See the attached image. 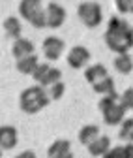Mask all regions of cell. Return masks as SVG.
Returning a JSON list of instances; mask_svg holds the SVG:
<instances>
[{
  "label": "cell",
  "mask_w": 133,
  "mask_h": 158,
  "mask_svg": "<svg viewBox=\"0 0 133 158\" xmlns=\"http://www.w3.org/2000/svg\"><path fill=\"white\" fill-rule=\"evenodd\" d=\"M105 44L111 51H115L118 55L127 53L133 47V28L126 19L112 15L109 19L107 32H105Z\"/></svg>",
  "instance_id": "cell-1"
},
{
  "label": "cell",
  "mask_w": 133,
  "mask_h": 158,
  "mask_svg": "<svg viewBox=\"0 0 133 158\" xmlns=\"http://www.w3.org/2000/svg\"><path fill=\"white\" fill-rule=\"evenodd\" d=\"M49 102H51V98L47 96V90L40 85L25 89L21 92V96H19V107L28 115L40 113L41 109H45L49 106Z\"/></svg>",
  "instance_id": "cell-2"
},
{
  "label": "cell",
  "mask_w": 133,
  "mask_h": 158,
  "mask_svg": "<svg viewBox=\"0 0 133 158\" xmlns=\"http://www.w3.org/2000/svg\"><path fill=\"white\" fill-rule=\"evenodd\" d=\"M19 13L32 27L45 28V6L40 0H21L19 2Z\"/></svg>",
  "instance_id": "cell-3"
},
{
  "label": "cell",
  "mask_w": 133,
  "mask_h": 158,
  "mask_svg": "<svg viewBox=\"0 0 133 158\" xmlns=\"http://www.w3.org/2000/svg\"><path fill=\"white\" fill-rule=\"evenodd\" d=\"M77 15L81 19V23L88 28H96L103 21V11L98 2H81L77 6Z\"/></svg>",
  "instance_id": "cell-4"
},
{
  "label": "cell",
  "mask_w": 133,
  "mask_h": 158,
  "mask_svg": "<svg viewBox=\"0 0 133 158\" xmlns=\"http://www.w3.org/2000/svg\"><path fill=\"white\" fill-rule=\"evenodd\" d=\"M66 21V8L58 2H49L45 6V27L60 28Z\"/></svg>",
  "instance_id": "cell-5"
},
{
  "label": "cell",
  "mask_w": 133,
  "mask_h": 158,
  "mask_svg": "<svg viewBox=\"0 0 133 158\" xmlns=\"http://www.w3.org/2000/svg\"><path fill=\"white\" fill-rule=\"evenodd\" d=\"M66 60H68L69 68H73V70L84 68V66L90 62V51H88V47H84V45H75V47L69 49Z\"/></svg>",
  "instance_id": "cell-6"
},
{
  "label": "cell",
  "mask_w": 133,
  "mask_h": 158,
  "mask_svg": "<svg viewBox=\"0 0 133 158\" xmlns=\"http://www.w3.org/2000/svg\"><path fill=\"white\" fill-rule=\"evenodd\" d=\"M41 47H43V55H45L47 60H58L60 55L64 53L66 44H64V40L58 38V36H49V38L43 40Z\"/></svg>",
  "instance_id": "cell-7"
},
{
  "label": "cell",
  "mask_w": 133,
  "mask_h": 158,
  "mask_svg": "<svg viewBox=\"0 0 133 158\" xmlns=\"http://www.w3.org/2000/svg\"><path fill=\"white\" fill-rule=\"evenodd\" d=\"M101 113H103V123H105V124H109V126H118V124L124 121L126 109L122 107L120 102H116V104H112V106L105 107Z\"/></svg>",
  "instance_id": "cell-8"
},
{
  "label": "cell",
  "mask_w": 133,
  "mask_h": 158,
  "mask_svg": "<svg viewBox=\"0 0 133 158\" xmlns=\"http://www.w3.org/2000/svg\"><path fill=\"white\" fill-rule=\"evenodd\" d=\"M19 141V134L17 128L11 124H4L0 126V149L2 151H11Z\"/></svg>",
  "instance_id": "cell-9"
},
{
  "label": "cell",
  "mask_w": 133,
  "mask_h": 158,
  "mask_svg": "<svg viewBox=\"0 0 133 158\" xmlns=\"http://www.w3.org/2000/svg\"><path fill=\"white\" fill-rule=\"evenodd\" d=\"M47 156H49V158H73L71 143H69L68 139H56V141L51 143V147L47 149Z\"/></svg>",
  "instance_id": "cell-10"
},
{
  "label": "cell",
  "mask_w": 133,
  "mask_h": 158,
  "mask_svg": "<svg viewBox=\"0 0 133 158\" xmlns=\"http://www.w3.org/2000/svg\"><path fill=\"white\" fill-rule=\"evenodd\" d=\"M11 53L15 56V60H21V58H25V56L34 55V44L30 42V40L19 38V40H15L13 45H11Z\"/></svg>",
  "instance_id": "cell-11"
},
{
  "label": "cell",
  "mask_w": 133,
  "mask_h": 158,
  "mask_svg": "<svg viewBox=\"0 0 133 158\" xmlns=\"http://www.w3.org/2000/svg\"><path fill=\"white\" fill-rule=\"evenodd\" d=\"M105 77H109V72H107V68L103 64H92V66H88L84 70V79L90 85L100 83L101 79H105Z\"/></svg>",
  "instance_id": "cell-12"
},
{
  "label": "cell",
  "mask_w": 133,
  "mask_h": 158,
  "mask_svg": "<svg viewBox=\"0 0 133 158\" xmlns=\"http://www.w3.org/2000/svg\"><path fill=\"white\" fill-rule=\"evenodd\" d=\"M2 27H4V34H6L8 38H13V40H19V38H21L23 27H21V21H19L17 17H13V15L6 17L4 23H2Z\"/></svg>",
  "instance_id": "cell-13"
},
{
  "label": "cell",
  "mask_w": 133,
  "mask_h": 158,
  "mask_svg": "<svg viewBox=\"0 0 133 158\" xmlns=\"http://www.w3.org/2000/svg\"><path fill=\"white\" fill-rule=\"evenodd\" d=\"M86 149H88V152H90L92 156H103V154L111 149V139H109L107 135H100L98 139L92 141Z\"/></svg>",
  "instance_id": "cell-14"
},
{
  "label": "cell",
  "mask_w": 133,
  "mask_h": 158,
  "mask_svg": "<svg viewBox=\"0 0 133 158\" xmlns=\"http://www.w3.org/2000/svg\"><path fill=\"white\" fill-rule=\"evenodd\" d=\"M40 64V60H37V56L36 55H30V56H25L21 58V60H17V72L19 73H23V75H32L36 66Z\"/></svg>",
  "instance_id": "cell-15"
},
{
  "label": "cell",
  "mask_w": 133,
  "mask_h": 158,
  "mask_svg": "<svg viewBox=\"0 0 133 158\" xmlns=\"http://www.w3.org/2000/svg\"><path fill=\"white\" fill-rule=\"evenodd\" d=\"M100 137V128L96 126V124H86V126H83L81 128V132H79V141L83 143V145H90L92 141H96Z\"/></svg>",
  "instance_id": "cell-16"
},
{
  "label": "cell",
  "mask_w": 133,
  "mask_h": 158,
  "mask_svg": "<svg viewBox=\"0 0 133 158\" xmlns=\"http://www.w3.org/2000/svg\"><path fill=\"white\" fill-rule=\"evenodd\" d=\"M115 68H116V72L122 73V75L131 73V72H133V56H131L129 53L118 55V56L115 58Z\"/></svg>",
  "instance_id": "cell-17"
},
{
  "label": "cell",
  "mask_w": 133,
  "mask_h": 158,
  "mask_svg": "<svg viewBox=\"0 0 133 158\" xmlns=\"http://www.w3.org/2000/svg\"><path fill=\"white\" fill-rule=\"evenodd\" d=\"M92 90L96 92V94H101V96H105V94H111V92H115V79H112V77L109 75V77L101 79L100 83L92 85Z\"/></svg>",
  "instance_id": "cell-18"
},
{
  "label": "cell",
  "mask_w": 133,
  "mask_h": 158,
  "mask_svg": "<svg viewBox=\"0 0 133 158\" xmlns=\"http://www.w3.org/2000/svg\"><path fill=\"white\" fill-rule=\"evenodd\" d=\"M56 81H62V72L58 70V68H49V72L45 73V77L40 81V87H43V89H49L53 83H56Z\"/></svg>",
  "instance_id": "cell-19"
},
{
  "label": "cell",
  "mask_w": 133,
  "mask_h": 158,
  "mask_svg": "<svg viewBox=\"0 0 133 158\" xmlns=\"http://www.w3.org/2000/svg\"><path fill=\"white\" fill-rule=\"evenodd\" d=\"M118 135H120V139L133 143V118H124V121L120 123Z\"/></svg>",
  "instance_id": "cell-20"
},
{
  "label": "cell",
  "mask_w": 133,
  "mask_h": 158,
  "mask_svg": "<svg viewBox=\"0 0 133 158\" xmlns=\"http://www.w3.org/2000/svg\"><path fill=\"white\" fill-rule=\"evenodd\" d=\"M64 92H66L64 81H56V83H53V85L47 89V96L51 98V100H60V98L64 96Z\"/></svg>",
  "instance_id": "cell-21"
},
{
  "label": "cell",
  "mask_w": 133,
  "mask_h": 158,
  "mask_svg": "<svg viewBox=\"0 0 133 158\" xmlns=\"http://www.w3.org/2000/svg\"><path fill=\"white\" fill-rule=\"evenodd\" d=\"M116 102H120V94L115 90V92H111V94H105L101 100H100L98 107H100V111H103L105 107H109V106H112V104H116Z\"/></svg>",
  "instance_id": "cell-22"
},
{
  "label": "cell",
  "mask_w": 133,
  "mask_h": 158,
  "mask_svg": "<svg viewBox=\"0 0 133 158\" xmlns=\"http://www.w3.org/2000/svg\"><path fill=\"white\" fill-rule=\"evenodd\" d=\"M120 104L122 107L127 111V109H133V87L126 89L122 94H120Z\"/></svg>",
  "instance_id": "cell-23"
},
{
  "label": "cell",
  "mask_w": 133,
  "mask_h": 158,
  "mask_svg": "<svg viewBox=\"0 0 133 158\" xmlns=\"http://www.w3.org/2000/svg\"><path fill=\"white\" fill-rule=\"evenodd\" d=\"M49 68H51L49 64H41V62H40V64H37V66H36V70H34V73H32V77H34V81H36L37 85H40V81H41V79H43V77H45V73L49 72Z\"/></svg>",
  "instance_id": "cell-24"
},
{
  "label": "cell",
  "mask_w": 133,
  "mask_h": 158,
  "mask_svg": "<svg viewBox=\"0 0 133 158\" xmlns=\"http://www.w3.org/2000/svg\"><path fill=\"white\" fill-rule=\"evenodd\" d=\"M116 10L120 13H133V0H116Z\"/></svg>",
  "instance_id": "cell-25"
},
{
  "label": "cell",
  "mask_w": 133,
  "mask_h": 158,
  "mask_svg": "<svg viewBox=\"0 0 133 158\" xmlns=\"http://www.w3.org/2000/svg\"><path fill=\"white\" fill-rule=\"evenodd\" d=\"M101 158H124V147L118 145V147H111Z\"/></svg>",
  "instance_id": "cell-26"
},
{
  "label": "cell",
  "mask_w": 133,
  "mask_h": 158,
  "mask_svg": "<svg viewBox=\"0 0 133 158\" xmlns=\"http://www.w3.org/2000/svg\"><path fill=\"white\" fill-rule=\"evenodd\" d=\"M124 158H133V143H127L124 147Z\"/></svg>",
  "instance_id": "cell-27"
},
{
  "label": "cell",
  "mask_w": 133,
  "mask_h": 158,
  "mask_svg": "<svg viewBox=\"0 0 133 158\" xmlns=\"http://www.w3.org/2000/svg\"><path fill=\"white\" fill-rule=\"evenodd\" d=\"M15 158H37V156H36V152H32V151H23V152H19Z\"/></svg>",
  "instance_id": "cell-28"
},
{
  "label": "cell",
  "mask_w": 133,
  "mask_h": 158,
  "mask_svg": "<svg viewBox=\"0 0 133 158\" xmlns=\"http://www.w3.org/2000/svg\"><path fill=\"white\" fill-rule=\"evenodd\" d=\"M0 158H2V149H0Z\"/></svg>",
  "instance_id": "cell-29"
}]
</instances>
